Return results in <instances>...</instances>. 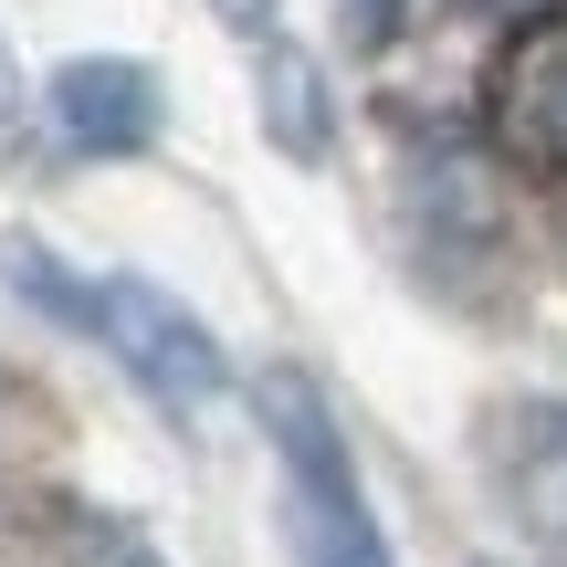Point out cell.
<instances>
[{"label":"cell","instance_id":"1","mask_svg":"<svg viewBox=\"0 0 567 567\" xmlns=\"http://www.w3.org/2000/svg\"><path fill=\"white\" fill-rule=\"evenodd\" d=\"M252 410H264V442L284 463V536H295V567H389V536L368 515V484L347 463L337 410L316 400L305 368H264L252 379Z\"/></svg>","mask_w":567,"mask_h":567},{"label":"cell","instance_id":"2","mask_svg":"<svg viewBox=\"0 0 567 567\" xmlns=\"http://www.w3.org/2000/svg\"><path fill=\"white\" fill-rule=\"evenodd\" d=\"M84 337H95L105 358L168 410V421H200V410L231 389L221 337H210L168 284H147V274H95V326H84Z\"/></svg>","mask_w":567,"mask_h":567},{"label":"cell","instance_id":"3","mask_svg":"<svg viewBox=\"0 0 567 567\" xmlns=\"http://www.w3.org/2000/svg\"><path fill=\"white\" fill-rule=\"evenodd\" d=\"M42 116H53V137L74 147V158H137V147L158 137L168 95H158V74H147L137 53H74L42 84Z\"/></svg>","mask_w":567,"mask_h":567},{"label":"cell","instance_id":"4","mask_svg":"<svg viewBox=\"0 0 567 567\" xmlns=\"http://www.w3.org/2000/svg\"><path fill=\"white\" fill-rule=\"evenodd\" d=\"M494 147L536 179H567V11L515 21L494 63Z\"/></svg>","mask_w":567,"mask_h":567},{"label":"cell","instance_id":"5","mask_svg":"<svg viewBox=\"0 0 567 567\" xmlns=\"http://www.w3.org/2000/svg\"><path fill=\"white\" fill-rule=\"evenodd\" d=\"M252 116H264V137L295 168H316L326 147H337V95H326V63L305 53V42L274 32L264 53H252Z\"/></svg>","mask_w":567,"mask_h":567},{"label":"cell","instance_id":"6","mask_svg":"<svg viewBox=\"0 0 567 567\" xmlns=\"http://www.w3.org/2000/svg\"><path fill=\"white\" fill-rule=\"evenodd\" d=\"M494 473H505L515 526H526L547 557H567V410H515Z\"/></svg>","mask_w":567,"mask_h":567},{"label":"cell","instance_id":"7","mask_svg":"<svg viewBox=\"0 0 567 567\" xmlns=\"http://www.w3.org/2000/svg\"><path fill=\"white\" fill-rule=\"evenodd\" d=\"M0 284H11L32 316H53V326H95V274H74L53 243H32V231H0Z\"/></svg>","mask_w":567,"mask_h":567},{"label":"cell","instance_id":"8","mask_svg":"<svg viewBox=\"0 0 567 567\" xmlns=\"http://www.w3.org/2000/svg\"><path fill=\"white\" fill-rule=\"evenodd\" d=\"M410 0H347V42H389Z\"/></svg>","mask_w":567,"mask_h":567},{"label":"cell","instance_id":"9","mask_svg":"<svg viewBox=\"0 0 567 567\" xmlns=\"http://www.w3.org/2000/svg\"><path fill=\"white\" fill-rule=\"evenodd\" d=\"M210 11H221L243 42H274V11H284V0H210Z\"/></svg>","mask_w":567,"mask_h":567},{"label":"cell","instance_id":"10","mask_svg":"<svg viewBox=\"0 0 567 567\" xmlns=\"http://www.w3.org/2000/svg\"><path fill=\"white\" fill-rule=\"evenodd\" d=\"M21 116V63H11V42H0V126Z\"/></svg>","mask_w":567,"mask_h":567},{"label":"cell","instance_id":"11","mask_svg":"<svg viewBox=\"0 0 567 567\" xmlns=\"http://www.w3.org/2000/svg\"><path fill=\"white\" fill-rule=\"evenodd\" d=\"M505 11H526V21H536V11H567V0H505Z\"/></svg>","mask_w":567,"mask_h":567}]
</instances>
